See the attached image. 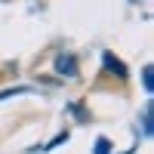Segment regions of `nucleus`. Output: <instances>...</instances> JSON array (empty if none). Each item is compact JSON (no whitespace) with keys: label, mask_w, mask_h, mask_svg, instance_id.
<instances>
[{"label":"nucleus","mask_w":154,"mask_h":154,"mask_svg":"<svg viewBox=\"0 0 154 154\" xmlns=\"http://www.w3.org/2000/svg\"><path fill=\"white\" fill-rule=\"evenodd\" d=\"M93 154H111V142H108L105 136H99V139H96V148H93Z\"/></svg>","instance_id":"20e7f679"},{"label":"nucleus","mask_w":154,"mask_h":154,"mask_svg":"<svg viewBox=\"0 0 154 154\" xmlns=\"http://www.w3.org/2000/svg\"><path fill=\"white\" fill-rule=\"evenodd\" d=\"M22 93H28V89H22V86H16V89H0V99H12V96H22Z\"/></svg>","instance_id":"423d86ee"},{"label":"nucleus","mask_w":154,"mask_h":154,"mask_svg":"<svg viewBox=\"0 0 154 154\" xmlns=\"http://www.w3.org/2000/svg\"><path fill=\"white\" fill-rule=\"evenodd\" d=\"M142 83H145V93L151 96V89H154V80H151V65L142 68Z\"/></svg>","instance_id":"39448f33"},{"label":"nucleus","mask_w":154,"mask_h":154,"mask_svg":"<svg viewBox=\"0 0 154 154\" xmlns=\"http://www.w3.org/2000/svg\"><path fill=\"white\" fill-rule=\"evenodd\" d=\"M151 111H154V105L145 102V108H142V133L145 136H151V130H154V126H151Z\"/></svg>","instance_id":"7ed1b4c3"},{"label":"nucleus","mask_w":154,"mask_h":154,"mask_svg":"<svg viewBox=\"0 0 154 154\" xmlns=\"http://www.w3.org/2000/svg\"><path fill=\"white\" fill-rule=\"evenodd\" d=\"M53 68H56V74H59V77H65V80H74V77H77V68H80V65H77V56H74V53H59V56H56V62H53Z\"/></svg>","instance_id":"f257e3e1"},{"label":"nucleus","mask_w":154,"mask_h":154,"mask_svg":"<svg viewBox=\"0 0 154 154\" xmlns=\"http://www.w3.org/2000/svg\"><path fill=\"white\" fill-rule=\"evenodd\" d=\"M102 65H105L108 74H117V80H130V71H126V65L114 56V53H102Z\"/></svg>","instance_id":"f03ea898"},{"label":"nucleus","mask_w":154,"mask_h":154,"mask_svg":"<svg viewBox=\"0 0 154 154\" xmlns=\"http://www.w3.org/2000/svg\"><path fill=\"white\" fill-rule=\"evenodd\" d=\"M62 142H68V133H59L56 139H53V142H49L46 148H56V145H62Z\"/></svg>","instance_id":"0eeeda50"}]
</instances>
